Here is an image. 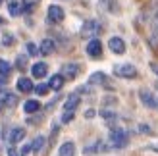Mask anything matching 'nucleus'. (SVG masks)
Masks as SVG:
<instances>
[{
	"label": "nucleus",
	"mask_w": 158,
	"mask_h": 156,
	"mask_svg": "<svg viewBox=\"0 0 158 156\" xmlns=\"http://www.w3.org/2000/svg\"><path fill=\"white\" fill-rule=\"evenodd\" d=\"M98 33H100V23H98V21L89 19V21L83 23V27H81V35H83V39H91V41H93L94 37H98Z\"/></svg>",
	"instance_id": "f257e3e1"
},
{
	"label": "nucleus",
	"mask_w": 158,
	"mask_h": 156,
	"mask_svg": "<svg viewBox=\"0 0 158 156\" xmlns=\"http://www.w3.org/2000/svg\"><path fill=\"white\" fill-rule=\"evenodd\" d=\"M127 141H129V135L123 129H114L112 135H110V145L116 146V149H123L127 145Z\"/></svg>",
	"instance_id": "f03ea898"
},
{
	"label": "nucleus",
	"mask_w": 158,
	"mask_h": 156,
	"mask_svg": "<svg viewBox=\"0 0 158 156\" xmlns=\"http://www.w3.org/2000/svg\"><path fill=\"white\" fill-rule=\"evenodd\" d=\"M114 73L118 77L131 79V77H137V69H135V66H131V64H122V66H116L114 68Z\"/></svg>",
	"instance_id": "7ed1b4c3"
},
{
	"label": "nucleus",
	"mask_w": 158,
	"mask_h": 156,
	"mask_svg": "<svg viewBox=\"0 0 158 156\" xmlns=\"http://www.w3.org/2000/svg\"><path fill=\"white\" fill-rule=\"evenodd\" d=\"M108 46H110V50L114 54H123L125 52V43H123L122 37H110Z\"/></svg>",
	"instance_id": "20e7f679"
},
{
	"label": "nucleus",
	"mask_w": 158,
	"mask_h": 156,
	"mask_svg": "<svg viewBox=\"0 0 158 156\" xmlns=\"http://www.w3.org/2000/svg\"><path fill=\"white\" fill-rule=\"evenodd\" d=\"M48 21L52 23H60V21H64V10H62L60 6H50L48 8Z\"/></svg>",
	"instance_id": "39448f33"
},
{
	"label": "nucleus",
	"mask_w": 158,
	"mask_h": 156,
	"mask_svg": "<svg viewBox=\"0 0 158 156\" xmlns=\"http://www.w3.org/2000/svg\"><path fill=\"white\" fill-rule=\"evenodd\" d=\"M87 52H89L91 58H98L102 54V44L98 39H93V41H89V44H87Z\"/></svg>",
	"instance_id": "423d86ee"
},
{
	"label": "nucleus",
	"mask_w": 158,
	"mask_h": 156,
	"mask_svg": "<svg viewBox=\"0 0 158 156\" xmlns=\"http://www.w3.org/2000/svg\"><path fill=\"white\" fill-rule=\"evenodd\" d=\"M139 96H141V102H143L145 106H148V108H156L158 106V100L152 96V92H148V91H141L139 92Z\"/></svg>",
	"instance_id": "0eeeda50"
},
{
	"label": "nucleus",
	"mask_w": 158,
	"mask_h": 156,
	"mask_svg": "<svg viewBox=\"0 0 158 156\" xmlns=\"http://www.w3.org/2000/svg\"><path fill=\"white\" fill-rule=\"evenodd\" d=\"M54 48H56V44H54L52 39H43V41H41V46H39L41 54H44V56H46V54H52Z\"/></svg>",
	"instance_id": "6e6552de"
},
{
	"label": "nucleus",
	"mask_w": 158,
	"mask_h": 156,
	"mask_svg": "<svg viewBox=\"0 0 158 156\" xmlns=\"http://www.w3.org/2000/svg\"><path fill=\"white\" fill-rule=\"evenodd\" d=\"M46 72H48V68H46V64H43V62H39V64H35L33 68H31V73H33V77H37V79L44 77Z\"/></svg>",
	"instance_id": "1a4fd4ad"
},
{
	"label": "nucleus",
	"mask_w": 158,
	"mask_h": 156,
	"mask_svg": "<svg viewBox=\"0 0 158 156\" xmlns=\"http://www.w3.org/2000/svg\"><path fill=\"white\" fill-rule=\"evenodd\" d=\"M75 154V145L72 141H68L60 146V150H58V156H73Z\"/></svg>",
	"instance_id": "9d476101"
},
{
	"label": "nucleus",
	"mask_w": 158,
	"mask_h": 156,
	"mask_svg": "<svg viewBox=\"0 0 158 156\" xmlns=\"http://www.w3.org/2000/svg\"><path fill=\"white\" fill-rule=\"evenodd\" d=\"M62 85H64V75H52L50 77V81H48V87L54 89V91H60L62 89Z\"/></svg>",
	"instance_id": "9b49d317"
},
{
	"label": "nucleus",
	"mask_w": 158,
	"mask_h": 156,
	"mask_svg": "<svg viewBox=\"0 0 158 156\" xmlns=\"http://www.w3.org/2000/svg\"><path fill=\"white\" fill-rule=\"evenodd\" d=\"M79 95H72L68 100H66V104H64V108H66V112H73L75 108H77V104H79Z\"/></svg>",
	"instance_id": "f8f14e48"
},
{
	"label": "nucleus",
	"mask_w": 158,
	"mask_h": 156,
	"mask_svg": "<svg viewBox=\"0 0 158 156\" xmlns=\"http://www.w3.org/2000/svg\"><path fill=\"white\" fill-rule=\"evenodd\" d=\"M23 137H25V131H23L21 127H15V129H12V133H10V143L15 145V143H19Z\"/></svg>",
	"instance_id": "ddd939ff"
},
{
	"label": "nucleus",
	"mask_w": 158,
	"mask_h": 156,
	"mask_svg": "<svg viewBox=\"0 0 158 156\" xmlns=\"http://www.w3.org/2000/svg\"><path fill=\"white\" fill-rule=\"evenodd\" d=\"M18 89L21 92H29V91H33V83L27 77H21V79H18Z\"/></svg>",
	"instance_id": "4468645a"
},
{
	"label": "nucleus",
	"mask_w": 158,
	"mask_h": 156,
	"mask_svg": "<svg viewBox=\"0 0 158 156\" xmlns=\"http://www.w3.org/2000/svg\"><path fill=\"white\" fill-rule=\"evenodd\" d=\"M39 108H41V104H39V100H27V102L23 104V110H25L27 114H33V112H37Z\"/></svg>",
	"instance_id": "2eb2a0df"
},
{
	"label": "nucleus",
	"mask_w": 158,
	"mask_h": 156,
	"mask_svg": "<svg viewBox=\"0 0 158 156\" xmlns=\"http://www.w3.org/2000/svg\"><path fill=\"white\" fill-rule=\"evenodd\" d=\"M62 73H64V77H69V79H73V77L77 75V66H75V64H68V66H64Z\"/></svg>",
	"instance_id": "dca6fc26"
},
{
	"label": "nucleus",
	"mask_w": 158,
	"mask_h": 156,
	"mask_svg": "<svg viewBox=\"0 0 158 156\" xmlns=\"http://www.w3.org/2000/svg\"><path fill=\"white\" fill-rule=\"evenodd\" d=\"M43 146H44V137H37L33 141V146H31V149L35 152H39V150H43Z\"/></svg>",
	"instance_id": "f3484780"
},
{
	"label": "nucleus",
	"mask_w": 158,
	"mask_h": 156,
	"mask_svg": "<svg viewBox=\"0 0 158 156\" xmlns=\"http://www.w3.org/2000/svg\"><path fill=\"white\" fill-rule=\"evenodd\" d=\"M98 150H102V143H100V141H97L93 146H87V149H85L87 154H93V152H98Z\"/></svg>",
	"instance_id": "a211bd4d"
},
{
	"label": "nucleus",
	"mask_w": 158,
	"mask_h": 156,
	"mask_svg": "<svg viewBox=\"0 0 158 156\" xmlns=\"http://www.w3.org/2000/svg\"><path fill=\"white\" fill-rule=\"evenodd\" d=\"M10 69H12V66L8 64V62L0 60V73H4V75H10Z\"/></svg>",
	"instance_id": "6ab92c4d"
},
{
	"label": "nucleus",
	"mask_w": 158,
	"mask_h": 156,
	"mask_svg": "<svg viewBox=\"0 0 158 156\" xmlns=\"http://www.w3.org/2000/svg\"><path fill=\"white\" fill-rule=\"evenodd\" d=\"M106 81V75L104 73H94L91 75V83H104Z\"/></svg>",
	"instance_id": "aec40b11"
},
{
	"label": "nucleus",
	"mask_w": 158,
	"mask_h": 156,
	"mask_svg": "<svg viewBox=\"0 0 158 156\" xmlns=\"http://www.w3.org/2000/svg\"><path fill=\"white\" fill-rule=\"evenodd\" d=\"M48 91H50L48 85H37V87H35V92H37V95H46Z\"/></svg>",
	"instance_id": "412c9836"
},
{
	"label": "nucleus",
	"mask_w": 158,
	"mask_h": 156,
	"mask_svg": "<svg viewBox=\"0 0 158 156\" xmlns=\"http://www.w3.org/2000/svg\"><path fill=\"white\" fill-rule=\"evenodd\" d=\"M27 50H29V54H31V56H35V54H39V48H37V46H35L33 43H29V44H27Z\"/></svg>",
	"instance_id": "4be33fe9"
},
{
	"label": "nucleus",
	"mask_w": 158,
	"mask_h": 156,
	"mask_svg": "<svg viewBox=\"0 0 158 156\" xmlns=\"http://www.w3.org/2000/svg\"><path fill=\"white\" fill-rule=\"evenodd\" d=\"M73 120V112H66L64 116H62V121L64 123H68V121H72Z\"/></svg>",
	"instance_id": "5701e85b"
},
{
	"label": "nucleus",
	"mask_w": 158,
	"mask_h": 156,
	"mask_svg": "<svg viewBox=\"0 0 158 156\" xmlns=\"http://www.w3.org/2000/svg\"><path fill=\"white\" fill-rule=\"evenodd\" d=\"M2 43H4V46H10V44L14 43V37H12V35H4V41H2Z\"/></svg>",
	"instance_id": "b1692460"
},
{
	"label": "nucleus",
	"mask_w": 158,
	"mask_h": 156,
	"mask_svg": "<svg viewBox=\"0 0 158 156\" xmlns=\"http://www.w3.org/2000/svg\"><path fill=\"white\" fill-rule=\"evenodd\" d=\"M18 66H25V56H19L18 58Z\"/></svg>",
	"instance_id": "393cba45"
},
{
	"label": "nucleus",
	"mask_w": 158,
	"mask_h": 156,
	"mask_svg": "<svg viewBox=\"0 0 158 156\" xmlns=\"http://www.w3.org/2000/svg\"><path fill=\"white\" fill-rule=\"evenodd\" d=\"M6 102H10V104H14V102H15V96H12V95H8V96H6Z\"/></svg>",
	"instance_id": "a878e982"
},
{
	"label": "nucleus",
	"mask_w": 158,
	"mask_h": 156,
	"mask_svg": "<svg viewBox=\"0 0 158 156\" xmlns=\"http://www.w3.org/2000/svg\"><path fill=\"white\" fill-rule=\"evenodd\" d=\"M8 156H19V154H18L15 149H10V150H8Z\"/></svg>",
	"instance_id": "bb28decb"
},
{
	"label": "nucleus",
	"mask_w": 158,
	"mask_h": 156,
	"mask_svg": "<svg viewBox=\"0 0 158 156\" xmlns=\"http://www.w3.org/2000/svg\"><path fill=\"white\" fill-rule=\"evenodd\" d=\"M4 81H6V75H4V73H0V85H4Z\"/></svg>",
	"instance_id": "cd10ccee"
},
{
	"label": "nucleus",
	"mask_w": 158,
	"mask_h": 156,
	"mask_svg": "<svg viewBox=\"0 0 158 156\" xmlns=\"http://www.w3.org/2000/svg\"><path fill=\"white\" fill-rule=\"evenodd\" d=\"M152 4H154V6H158V0H152Z\"/></svg>",
	"instance_id": "c85d7f7f"
},
{
	"label": "nucleus",
	"mask_w": 158,
	"mask_h": 156,
	"mask_svg": "<svg viewBox=\"0 0 158 156\" xmlns=\"http://www.w3.org/2000/svg\"><path fill=\"white\" fill-rule=\"evenodd\" d=\"M154 21H156V23H158V12H156V18H154Z\"/></svg>",
	"instance_id": "c756f323"
},
{
	"label": "nucleus",
	"mask_w": 158,
	"mask_h": 156,
	"mask_svg": "<svg viewBox=\"0 0 158 156\" xmlns=\"http://www.w3.org/2000/svg\"><path fill=\"white\" fill-rule=\"evenodd\" d=\"M0 25H2V18H0Z\"/></svg>",
	"instance_id": "7c9ffc66"
},
{
	"label": "nucleus",
	"mask_w": 158,
	"mask_h": 156,
	"mask_svg": "<svg viewBox=\"0 0 158 156\" xmlns=\"http://www.w3.org/2000/svg\"><path fill=\"white\" fill-rule=\"evenodd\" d=\"M0 2H2V0H0Z\"/></svg>",
	"instance_id": "2f4dec72"
}]
</instances>
